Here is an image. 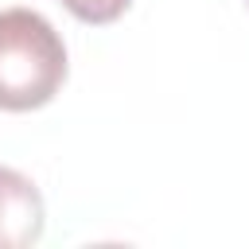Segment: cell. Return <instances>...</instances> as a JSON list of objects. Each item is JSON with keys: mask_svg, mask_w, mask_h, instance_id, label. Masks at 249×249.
Instances as JSON below:
<instances>
[{"mask_svg": "<svg viewBox=\"0 0 249 249\" xmlns=\"http://www.w3.org/2000/svg\"><path fill=\"white\" fill-rule=\"evenodd\" d=\"M66 82V47L47 16L31 8L0 12V109H43Z\"/></svg>", "mask_w": 249, "mask_h": 249, "instance_id": "6da1fadb", "label": "cell"}, {"mask_svg": "<svg viewBox=\"0 0 249 249\" xmlns=\"http://www.w3.org/2000/svg\"><path fill=\"white\" fill-rule=\"evenodd\" d=\"M43 195L39 187L16 171L0 167V249H27L43 233Z\"/></svg>", "mask_w": 249, "mask_h": 249, "instance_id": "7a4b0ae2", "label": "cell"}, {"mask_svg": "<svg viewBox=\"0 0 249 249\" xmlns=\"http://www.w3.org/2000/svg\"><path fill=\"white\" fill-rule=\"evenodd\" d=\"M74 19H82V23H93V27H101V23H113V19H121L124 12H128V4L132 0H58Z\"/></svg>", "mask_w": 249, "mask_h": 249, "instance_id": "3957f363", "label": "cell"}]
</instances>
